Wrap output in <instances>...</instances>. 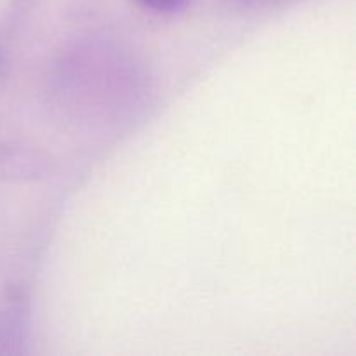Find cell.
Returning <instances> with one entry per match:
<instances>
[{"mask_svg": "<svg viewBox=\"0 0 356 356\" xmlns=\"http://www.w3.org/2000/svg\"><path fill=\"white\" fill-rule=\"evenodd\" d=\"M139 9L155 16H174L190 7L193 0H132Z\"/></svg>", "mask_w": 356, "mask_h": 356, "instance_id": "cell-5", "label": "cell"}, {"mask_svg": "<svg viewBox=\"0 0 356 356\" xmlns=\"http://www.w3.org/2000/svg\"><path fill=\"white\" fill-rule=\"evenodd\" d=\"M228 2L232 6L238 7V9L245 10H271L287 7L291 3L298 2V0H228Z\"/></svg>", "mask_w": 356, "mask_h": 356, "instance_id": "cell-6", "label": "cell"}, {"mask_svg": "<svg viewBox=\"0 0 356 356\" xmlns=\"http://www.w3.org/2000/svg\"><path fill=\"white\" fill-rule=\"evenodd\" d=\"M59 106L87 124H118L138 113L148 76L136 56L103 38L82 40L63 52L52 73Z\"/></svg>", "mask_w": 356, "mask_h": 356, "instance_id": "cell-1", "label": "cell"}, {"mask_svg": "<svg viewBox=\"0 0 356 356\" xmlns=\"http://www.w3.org/2000/svg\"><path fill=\"white\" fill-rule=\"evenodd\" d=\"M33 3L35 0H13L9 9L3 14L2 21H0V75H2L3 68H6L7 52H9L10 42L16 37L21 23L26 19L28 13L31 10Z\"/></svg>", "mask_w": 356, "mask_h": 356, "instance_id": "cell-3", "label": "cell"}, {"mask_svg": "<svg viewBox=\"0 0 356 356\" xmlns=\"http://www.w3.org/2000/svg\"><path fill=\"white\" fill-rule=\"evenodd\" d=\"M35 159H31L30 153L23 149L14 148H0V174L9 177H24L30 176L31 167Z\"/></svg>", "mask_w": 356, "mask_h": 356, "instance_id": "cell-4", "label": "cell"}, {"mask_svg": "<svg viewBox=\"0 0 356 356\" xmlns=\"http://www.w3.org/2000/svg\"><path fill=\"white\" fill-rule=\"evenodd\" d=\"M26 302L23 296L14 294L9 306L0 313V353H19L23 351L24 332H26Z\"/></svg>", "mask_w": 356, "mask_h": 356, "instance_id": "cell-2", "label": "cell"}]
</instances>
